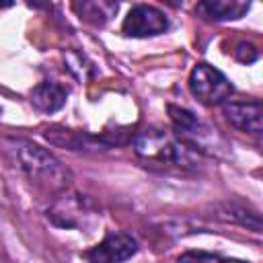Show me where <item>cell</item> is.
<instances>
[{"label":"cell","mask_w":263,"mask_h":263,"mask_svg":"<svg viewBox=\"0 0 263 263\" xmlns=\"http://www.w3.org/2000/svg\"><path fill=\"white\" fill-rule=\"evenodd\" d=\"M45 138L51 144L68 148V150H107L109 146H113L105 136L95 138L84 132H74V129H66V127H49V129H45Z\"/></svg>","instance_id":"obj_9"},{"label":"cell","mask_w":263,"mask_h":263,"mask_svg":"<svg viewBox=\"0 0 263 263\" xmlns=\"http://www.w3.org/2000/svg\"><path fill=\"white\" fill-rule=\"evenodd\" d=\"M2 148L14 166L27 175V179L43 189H66L72 175L70 171L45 148L25 140V138H4Z\"/></svg>","instance_id":"obj_1"},{"label":"cell","mask_w":263,"mask_h":263,"mask_svg":"<svg viewBox=\"0 0 263 263\" xmlns=\"http://www.w3.org/2000/svg\"><path fill=\"white\" fill-rule=\"evenodd\" d=\"M177 263H224V259L220 255L205 253V251H187L179 255Z\"/></svg>","instance_id":"obj_14"},{"label":"cell","mask_w":263,"mask_h":263,"mask_svg":"<svg viewBox=\"0 0 263 263\" xmlns=\"http://www.w3.org/2000/svg\"><path fill=\"white\" fill-rule=\"evenodd\" d=\"M234 58H236L240 64H253V62H257V58H259V49H257L253 43L238 41L236 47H234Z\"/></svg>","instance_id":"obj_15"},{"label":"cell","mask_w":263,"mask_h":263,"mask_svg":"<svg viewBox=\"0 0 263 263\" xmlns=\"http://www.w3.org/2000/svg\"><path fill=\"white\" fill-rule=\"evenodd\" d=\"M168 117L177 129L175 134L201 154L205 148V140L214 136V129L205 121H201L195 113H191L189 109L177 107V105H168Z\"/></svg>","instance_id":"obj_6"},{"label":"cell","mask_w":263,"mask_h":263,"mask_svg":"<svg viewBox=\"0 0 263 263\" xmlns=\"http://www.w3.org/2000/svg\"><path fill=\"white\" fill-rule=\"evenodd\" d=\"M168 29L166 14L150 4H136L129 8L121 23V33L125 37H154Z\"/></svg>","instance_id":"obj_5"},{"label":"cell","mask_w":263,"mask_h":263,"mask_svg":"<svg viewBox=\"0 0 263 263\" xmlns=\"http://www.w3.org/2000/svg\"><path fill=\"white\" fill-rule=\"evenodd\" d=\"M218 210H220L222 220L236 222L240 226L251 228L253 232H261V218H259L257 212H251V210H247L245 205H238V203H220Z\"/></svg>","instance_id":"obj_13"},{"label":"cell","mask_w":263,"mask_h":263,"mask_svg":"<svg viewBox=\"0 0 263 263\" xmlns=\"http://www.w3.org/2000/svg\"><path fill=\"white\" fill-rule=\"evenodd\" d=\"M74 12L88 25L95 27H103L115 12H117V4L115 2H99V0H90V2H74L72 4Z\"/></svg>","instance_id":"obj_12"},{"label":"cell","mask_w":263,"mask_h":263,"mask_svg":"<svg viewBox=\"0 0 263 263\" xmlns=\"http://www.w3.org/2000/svg\"><path fill=\"white\" fill-rule=\"evenodd\" d=\"M222 113L236 129L251 136L263 134V107L259 101H230L224 103Z\"/></svg>","instance_id":"obj_8"},{"label":"cell","mask_w":263,"mask_h":263,"mask_svg":"<svg viewBox=\"0 0 263 263\" xmlns=\"http://www.w3.org/2000/svg\"><path fill=\"white\" fill-rule=\"evenodd\" d=\"M99 210L95 203L78 193H66L53 201V205L47 210V218L51 224L60 228H78L84 230L92 224Z\"/></svg>","instance_id":"obj_4"},{"label":"cell","mask_w":263,"mask_h":263,"mask_svg":"<svg viewBox=\"0 0 263 263\" xmlns=\"http://www.w3.org/2000/svg\"><path fill=\"white\" fill-rule=\"evenodd\" d=\"M251 4L242 0H205L195 6V12L208 21L220 23V21H236L245 16Z\"/></svg>","instance_id":"obj_10"},{"label":"cell","mask_w":263,"mask_h":263,"mask_svg":"<svg viewBox=\"0 0 263 263\" xmlns=\"http://www.w3.org/2000/svg\"><path fill=\"white\" fill-rule=\"evenodd\" d=\"M136 251H138L136 238L123 232H111L86 253V259L88 263H123L129 257H134Z\"/></svg>","instance_id":"obj_7"},{"label":"cell","mask_w":263,"mask_h":263,"mask_svg":"<svg viewBox=\"0 0 263 263\" xmlns=\"http://www.w3.org/2000/svg\"><path fill=\"white\" fill-rule=\"evenodd\" d=\"M187 84H189L191 95L201 105H208V107L228 103V97L234 90L232 84H230V80L218 68L210 66L205 62H199V64L193 66Z\"/></svg>","instance_id":"obj_3"},{"label":"cell","mask_w":263,"mask_h":263,"mask_svg":"<svg viewBox=\"0 0 263 263\" xmlns=\"http://www.w3.org/2000/svg\"><path fill=\"white\" fill-rule=\"evenodd\" d=\"M134 150L136 154L152 164H162V166H179V168H189L197 164L199 152L193 150L187 142H183L175 132L150 125L138 132L134 140Z\"/></svg>","instance_id":"obj_2"},{"label":"cell","mask_w":263,"mask_h":263,"mask_svg":"<svg viewBox=\"0 0 263 263\" xmlns=\"http://www.w3.org/2000/svg\"><path fill=\"white\" fill-rule=\"evenodd\" d=\"M68 90L53 82V80H43L31 90V105L41 111V113H55L66 105Z\"/></svg>","instance_id":"obj_11"}]
</instances>
